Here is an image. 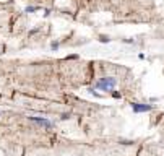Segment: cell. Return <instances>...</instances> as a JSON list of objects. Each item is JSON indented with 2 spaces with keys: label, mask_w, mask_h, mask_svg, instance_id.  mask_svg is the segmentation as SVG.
I'll return each instance as SVG.
<instances>
[{
  "label": "cell",
  "mask_w": 164,
  "mask_h": 156,
  "mask_svg": "<svg viewBox=\"0 0 164 156\" xmlns=\"http://www.w3.org/2000/svg\"><path fill=\"white\" fill-rule=\"evenodd\" d=\"M0 116H2V112H0Z\"/></svg>",
  "instance_id": "obj_5"
},
{
  "label": "cell",
  "mask_w": 164,
  "mask_h": 156,
  "mask_svg": "<svg viewBox=\"0 0 164 156\" xmlns=\"http://www.w3.org/2000/svg\"><path fill=\"white\" fill-rule=\"evenodd\" d=\"M31 122H34V124H37V125L44 127V129H52L54 127V122L49 121L47 117H36V116H29L28 117Z\"/></svg>",
  "instance_id": "obj_2"
},
{
  "label": "cell",
  "mask_w": 164,
  "mask_h": 156,
  "mask_svg": "<svg viewBox=\"0 0 164 156\" xmlns=\"http://www.w3.org/2000/svg\"><path fill=\"white\" fill-rule=\"evenodd\" d=\"M132 109H133V112H148V111H151V106H149V104L133 102V104H132Z\"/></svg>",
  "instance_id": "obj_3"
},
{
  "label": "cell",
  "mask_w": 164,
  "mask_h": 156,
  "mask_svg": "<svg viewBox=\"0 0 164 156\" xmlns=\"http://www.w3.org/2000/svg\"><path fill=\"white\" fill-rule=\"evenodd\" d=\"M117 86V80L114 76H106V78H101L99 81H96L94 88L96 90H102V91H112Z\"/></svg>",
  "instance_id": "obj_1"
},
{
  "label": "cell",
  "mask_w": 164,
  "mask_h": 156,
  "mask_svg": "<svg viewBox=\"0 0 164 156\" xmlns=\"http://www.w3.org/2000/svg\"><path fill=\"white\" fill-rule=\"evenodd\" d=\"M37 10V7H28V8H26V11H36Z\"/></svg>",
  "instance_id": "obj_4"
}]
</instances>
